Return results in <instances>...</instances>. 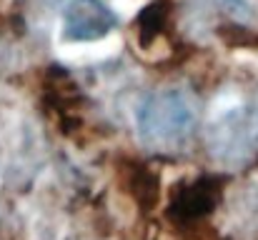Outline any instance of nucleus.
<instances>
[{
	"label": "nucleus",
	"instance_id": "nucleus-2",
	"mask_svg": "<svg viewBox=\"0 0 258 240\" xmlns=\"http://www.w3.org/2000/svg\"><path fill=\"white\" fill-rule=\"evenodd\" d=\"M206 148L226 165H243L258 153V105H243L216 118L206 130Z\"/></svg>",
	"mask_w": 258,
	"mask_h": 240
},
{
	"label": "nucleus",
	"instance_id": "nucleus-4",
	"mask_svg": "<svg viewBox=\"0 0 258 240\" xmlns=\"http://www.w3.org/2000/svg\"><path fill=\"white\" fill-rule=\"evenodd\" d=\"M118 28V15L103 0H71L63 15V38L90 43L110 35Z\"/></svg>",
	"mask_w": 258,
	"mask_h": 240
},
{
	"label": "nucleus",
	"instance_id": "nucleus-5",
	"mask_svg": "<svg viewBox=\"0 0 258 240\" xmlns=\"http://www.w3.org/2000/svg\"><path fill=\"white\" fill-rule=\"evenodd\" d=\"M228 218L238 238H258V175L236 188L228 203Z\"/></svg>",
	"mask_w": 258,
	"mask_h": 240
},
{
	"label": "nucleus",
	"instance_id": "nucleus-6",
	"mask_svg": "<svg viewBox=\"0 0 258 240\" xmlns=\"http://www.w3.org/2000/svg\"><path fill=\"white\" fill-rule=\"evenodd\" d=\"M123 185H125V190L131 193V198L138 203L141 210H151V208L158 203L161 185H158L156 173H153L148 165L128 160V163H125V173H123Z\"/></svg>",
	"mask_w": 258,
	"mask_h": 240
},
{
	"label": "nucleus",
	"instance_id": "nucleus-1",
	"mask_svg": "<svg viewBox=\"0 0 258 240\" xmlns=\"http://www.w3.org/2000/svg\"><path fill=\"white\" fill-rule=\"evenodd\" d=\"M203 100L190 85H168L148 93L136 110V133L153 155H180L196 138Z\"/></svg>",
	"mask_w": 258,
	"mask_h": 240
},
{
	"label": "nucleus",
	"instance_id": "nucleus-3",
	"mask_svg": "<svg viewBox=\"0 0 258 240\" xmlns=\"http://www.w3.org/2000/svg\"><path fill=\"white\" fill-rule=\"evenodd\" d=\"M226 190V180L221 175H196L193 180H180L171 190L168 218L183 228H193L196 223L213 215Z\"/></svg>",
	"mask_w": 258,
	"mask_h": 240
},
{
	"label": "nucleus",
	"instance_id": "nucleus-7",
	"mask_svg": "<svg viewBox=\"0 0 258 240\" xmlns=\"http://www.w3.org/2000/svg\"><path fill=\"white\" fill-rule=\"evenodd\" d=\"M216 5H218L228 18H233V20H238V23H251V20L256 18L253 8H251L246 0H216Z\"/></svg>",
	"mask_w": 258,
	"mask_h": 240
},
{
	"label": "nucleus",
	"instance_id": "nucleus-8",
	"mask_svg": "<svg viewBox=\"0 0 258 240\" xmlns=\"http://www.w3.org/2000/svg\"><path fill=\"white\" fill-rule=\"evenodd\" d=\"M48 3H50V5H55V3H63V0H48ZM68 3H71V0H68Z\"/></svg>",
	"mask_w": 258,
	"mask_h": 240
}]
</instances>
